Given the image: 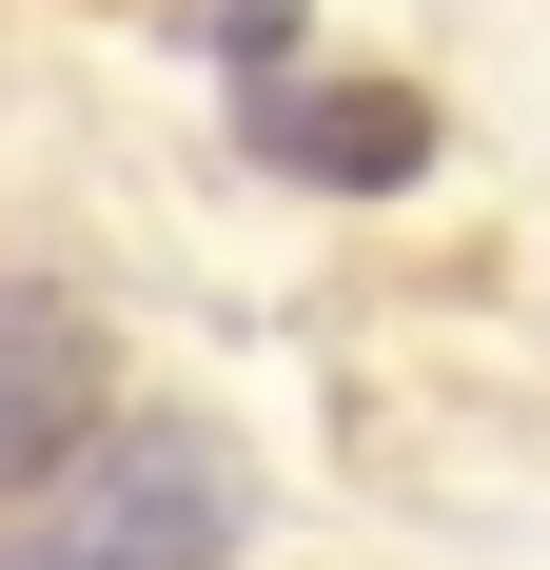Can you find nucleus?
I'll return each mask as SVG.
<instances>
[{"label":"nucleus","mask_w":550,"mask_h":570,"mask_svg":"<svg viewBox=\"0 0 550 570\" xmlns=\"http://www.w3.org/2000/svg\"><path fill=\"white\" fill-rule=\"evenodd\" d=\"M236 453L197 413H99L40 472V570H236Z\"/></svg>","instance_id":"obj_1"},{"label":"nucleus","mask_w":550,"mask_h":570,"mask_svg":"<svg viewBox=\"0 0 550 570\" xmlns=\"http://www.w3.org/2000/svg\"><path fill=\"white\" fill-rule=\"evenodd\" d=\"M236 138L275 177H315V197H393V177L433 158V118L393 99V79H236Z\"/></svg>","instance_id":"obj_2"},{"label":"nucleus","mask_w":550,"mask_h":570,"mask_svg":"<svg viewBox=\"0 0 550 570\" xmlns=\"http://www.w3.org/2000/svg\"><path fill=\"white\" fill-rule=\"evenodd\" d=\"M79 433H99V335H79V295H0V512L79 453Z\"/></svg>","instance_id":"obj_3"},{"label":"nucleus","mask_w":550,"mask_h":570,"mask_svg":"<svg viewBox=\"0 0 550 570\" xmlns=\"http://www.w3.org/2000/svg\"><path fill=\"white\" fill-rule=\"evenodd\" d=\"M275 40H295V0H217V59H256V79H275Z\"/></svg>","instance_id":"obj_4"},{"label":"nucleus","mask_w":550,"mask_h":570,"mask_svg":"<svg viewBox=\"0 0 550 570\" xmlns=\"http://www.w3.org/2000/svg\"><path fill=\"white\" fill-rule=\"evenodd\" d=\"M0 570H40V531H20V551H0Z\"/></svg>","instance_id":"obj_5"}]
</instances>
